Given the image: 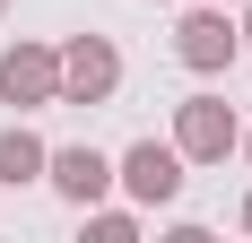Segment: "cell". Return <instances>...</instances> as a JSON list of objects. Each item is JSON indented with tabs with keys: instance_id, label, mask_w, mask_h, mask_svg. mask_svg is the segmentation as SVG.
<instances>
[{
	"instance_id": "cell-12",
	"label": "cell",
	"mask_w": 252,
	"mask_h": 243,
	"mask_svg": "<svg viewBox=\"0 0 252 243\" xmlns=\"http://www.w3.org/2000/svg\"><path fill=\"white\" fill-rule=\"evenodd\" d=\"M0 9H9V0H0Z\"/></svg>"
},
{
	"instance_id": "cell-7",
	"label": "cell",
	"mask_w": 252,
	"mask_h": 243,
	"mask_svg": "<svg viewBox=\"0 0 252 243\" xmlns=\"http://www.w3.org/2000/svg\"><path fill=\"white\" fill-rule=\"evenodd\" d=\"M44 156H52V148L35 139V130H18V122L0 130V182H35V174H44Z\"/></svg>"
},
{
	"instance_id": "cell-11",
	"label": "cell",
	"mask_w": 252,
	"mask_h": 243,
	"mask_svg": "<svg viewBox=\"0 0 252 243\" xmlns=\"http://www.w3.org/2000/svg\"><path fill=\"white\" fill-rule=\"evenodd\" d=\"M244 156H252V130H244Z\"/></svg>"
},
{
	"instance_id": "cell-1",
	"label": "cell",
	"mask_w": 252,
	"mask_h": 243,
	"mask_svg": "<svg viewBox=\"0 0 252 243\" xmlns=\"http://www.w3.org/2000/svg\"><path fill=\"white\" fill-rule=\"evenodd\" d=\"M174 148H183V165H226L235 148H244V122H235V104H218V96L174 104Z\"/></svg>"
},
{
	"instance_id": "cell-2",
	"label": "cell",
	"mask_w": 252,
	"mask_h": 243,
	"mask_svg": "<svg viewBox=\"0 0 252 243\" xmlns=\"http://www.w3.org/2000/svg\"><path fill=\"white\" fill-rule=\"evenodd\" d=\"M0 96L35 113V104H61V52L52 44H9L0 52Z\"/></svg>"
},
{
	"instance_id": "cell-5",
	"label": "cell",
	"mask_w": 252,
	"mask_h": 243,
	"mask_svg": "<svg viewBox=\"0 0 252 243\" xmlns=\"http://www.w3.org/2000/svg\"><path fill=\"white\" fill-rule=\"evenodd\" d=\"M235 44H244V26L226 18V0L218 9H191V18L174 26V52H183V70H226Z\"/></svg>"
},
{
	"instance_id": "cell-4",
	"label": "cell",
	"mask_w": 252,
	"mask_h": 243,
	"mask_svg": "<svg viewBox=\"0 0 252 243\" xmlns=\"http://www.w3.org/2000/svg\"><path fill=\"white\" fill-rule=\"evenodd\" d=\"M113 182H122L139 209H165V200L183 191V148H157V139H139L122 165H113Z\"/></svg>"
},
{
	"instance_id": "cell-10",
	"label": "cell",
	"mask_w": 252,
	"mask_h": 243,
	"mask_svg": "<svg viewBox=\"0 0 252 243\" xmlns=\"http://www.w3.org/2000/svg\"><path fill=\"white\" fill-rule=\"evenodd\" d=\"M244 235H252V191H244Z\"/></svg>"
},
{
	"instance_id": "cell-9",
	"label": "cell",
	"mask_w": 252,
	"mask_h": 243,
	"mask_svg": "<svg viewBox=\"0 0 252 243\" xmlns=\"http://www.w3.org/2000/svg\"><path fill=\"white\" fill-rule=\"evenodd\" d=\"M244 44H252V0H244Z\"/></svg>"
},
{
	"instance_id": "cell-6",
	"label": "cell",
	"mask_w": 252,
	"mask_h": 243,
	"mask_svg": "<svg viewBox=\"0 0 252 243\" xmlns=\"http://www.w3.org/2000/svg\"><path fill=\"white\" fill-rule=\"evenodd\" d=\"M44 174H52V191H61V200H78V209H96V200L113 191V165H104L96 148H52V156H44Z\"/></svg>"
},
{
	"instance_id": "cell-3",
	"label": "cell",
	"mask_w": 252,
	"mask_h": 243,
	"mask_svg": "<svg viewBox=\"0 0 252 243\" xmlns=\"http://www.w3.org/2000/svg\"><path fill=\"white\" fill-rule=\"evenodd\" d=\"M113 87H122V52L104 35H70V52H61V104H104Z\"/></svg>"
},
{
	"instance_id": "cell-8",
	"label": "cell",
	"mask_w": 252,
	"mask_h": 243,
	"mask_svg": "<svg viewBox=\"0 0 252 243\" xmlns=\"http://www.w3.org/2000/svg\"><path fill=\"white\" fill-rule=\"evenodd\" d=\"M87 226H96V243H130V235H139V226H130L122 209H96V217H87Z\"/></svg>"
}]
</instances>
